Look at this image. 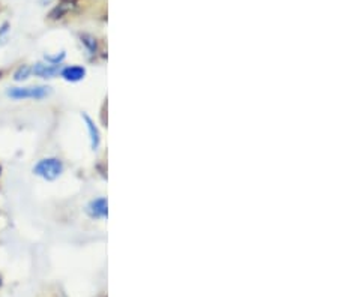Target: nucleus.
I'll return each instance as SVG.
<instances>
[{
	"label": "nucleus",
	"instance_id": "1",
	"mask_svg": "<svg viewBox=\"0 0 338 297\" xmlns=\"http://www.w3.org/2000/svg\"><path fill=\"white\" fill-rule=\"evenodd\" d=\"M53 89L47 84L12 86L5 90L6 98L12 101H43L51 96Z\"/></svg>",
	"mask_w": 338,
	"mask_h": 297
},
{
	"label": "nucleus",
	"instance_id": "2",
	"mask_svg": "<svg viewBox=\"0 0 338 297\" xmlns=\"http://www.w3.org/2000/svg\"><path fill=\"white\" fill-rule=\"evenodd\" d=\"M65 171V164L62 159L56 158V156H48V158H43L40 159L33 168L32 173L36 177H41L45 182H54L57 180Z\"/></svg>",
	"mask_w": 338,
	"mask_h": 297
},
{
	"label": "nucleus",
	"instance_id": "3",
	"mask_svg": "<svg viewBox=\"0 0 338 297\" xmlns=\"http://www.w3.org/2000/svg\"><path fill=\"white\" fill-rule=\"evenodd\" d=\"M63 65H51L47 62H36L35 65H32V75L43 78V80H50V78H56L60 74Z\"/></svg>",
	"mask_w": 338,
	"mask_h": 297
},
{
	"label": "nucleus",
	"instance_id": "4",
	"mask_svg": "<svg viewBox=\"0 0 338 297\" xmlns=\"http://www.w3.org/2000/svg\"><path fill=\"white\" fill-rule=\"evenodd\" d=\"M59 77H62L68 83H79L86 77V68L80 65H69V66H62Z\"/></svg>",
	"mask_w": 338,
	"mask_h": 297
},
{
	"label": "nucleus",
	"instance_id": "5",
	"mask_svg": "<svg viewBox=\"0 0 338 297\" xmlns=\"http://www.w3.org/2000/svg\"><path fill=\"white\" fill-rule=\"evenodd\" d=\"M107 200L105 198H96V200H92L87 206H86V213L93 218V219H101V218H105L107 216Z\"/></svg>",
	"mask_w": 338,
	"mask_h": 297
},
{
	"label": "nucleus",
	"instance_id": "6",
	"mask_svg": "<svg viewBox=\"0 0 338 297\" xmlns=\"http://www.w3.org/2000/svg\"><path fill=\"white\" fill-rule=\"evenodd\" d=\"M82 117H83V120H85L86 128H87L89 135H90V147H92V150H98V147H99V144H101V134H99V129L96 128L95 122H93L86 113L82 114Z\"/></svg>",
	"mask_w": 338,
	"mask_h": 297
},
{
	"label": "nucleus",
	"instance_id": "7",
	"mask_svg": "<svg viewBox=\"0 0 338 297\" xmlns=\"http://www.w3.org/2000/svg\"><path fill=\"white\" fill-rule=\"evenodd\" d=\"M32 77V65H20L15 71H14V74H12V80L15 81V83H24V81H27L29 78Z\"/></svg>",
	"mask_w": 338,
	"mask_h": 297
},
{
	"label": "nucleus",
	"instance_id": "8",
	"mask_svg": "<svg viewBox=\"0 0 338 297\" xmlns=\"http://www.w3.org/2000/svg\"><path fill=\"white\" fill-rule=\"evenodd\" d=\"M65 57H66L65 51H60V53H56V54H45L44 56V62L51 63V65H62Z\"/></svg>",
	"mask_w": 338,
	"mask_h": 297
}]
</instances>
